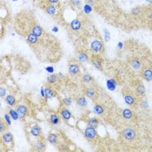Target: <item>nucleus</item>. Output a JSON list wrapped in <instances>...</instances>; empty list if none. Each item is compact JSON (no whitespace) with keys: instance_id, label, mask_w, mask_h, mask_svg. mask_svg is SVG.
<instances>
[{"instance_id":"f257e3e1","label":"nucleus","mask_w":152,"mask_h":152,"mask_svg":"<svg viewBox=\"0 0 152 152\" xmlns=\"http://www.w3.org/2000/svg\"><path fill=\"white\" fill-rule=\"evenodd\" d=\"M123 137L128 142H133L137 138V131L133 128H126L122 132Z\"/></svg>"},{"instance_id":"f03ea898","label":"nucleus","mask_w":152,"mask_h":152,"mask_svg":"<svg viewBox=\"0 0 152 152\" xmlns=\"http://www.w3.org/2000/svg\"><path fill=\"white\" fill-rule=\"evenodd\" d=\"M123 98H124V102L129 106L134 107L137 104V97L132 92L123 90Z\"/></svg>"},{"instance_id":"7ed1b4c3","label":"nucleus","mask_w":152,"mask_h":152,"mask_svg":"<svg viewBox=\"0 0 152 152\" xmlns=\"http://www.w3.org/2000/svg\"><path fill=\"white\" fill-rule=\"evenodd\" d=\"M83 135L85 137V138H87L88 140H93L97 137V130L96 128L91 126V125H88L86 127V129H84Z\"/></svg>"},{"instance_id":"20e7f679","label":"nucleus","mask_w":152,"mask_h":152,"mask_svg":"<svg viewBox=\"0 0 152 152\" xmlns=\"http://www.w3.org/2000/svg\"><path fill=\"white\" fill-rule=\"evenodd\" d=\"M141 75L145 81L151 82L152 81V67L150 66L143 67L141 71Z\"/></svg>"},{"instance_id":"39448f33","label":"nucleus","mask_w":152,"mask_h":152,"mask_svg":"<svg viewBox=\"0 0 152 152\" xmlns=\"http://www.w3.org/2000/svg\"><path fill=\"white\" fill-rule=\"evenodd\" d=\"M91 49L95 53H99L103 49V45L100 40H94L91 43Z\"/></svg>"},{"instance_id":"423d86ee","label":"nucleus","mask_w":152,"mask_h":152,"mask_svg":"<svg viewBox=\"0 0 152 152\" xmlns=\"http://www.w3.org/2000/svg\"><path fill=\"white\" fill-rule=\"evenodd\" d=\"M17 112L18 113V116L20 118H23L25 117H26L29 113V111H28V108L25 106V105H23V104H20L17 107Z\"/></svg>"},{"instance_id":"0eeeda50","label":"nucleus","mask_w":152,"mask_h":152,"mask_svg":"<svg viewBox=\"0 0 152 152\" xmlns=\"http://www.w3.org/2000/svg\"><path fill=\"white\" fill-rule=\"evenodd\" d=\"M91 63H92L93 66L95 68H97L99 71H102V69H103V66H102L103 65V59L102 58H100L98 56H95V57H92Z\"/></svg>"},{"instance_id":"6e6552de","label":"nucleus","mask_w":152,"mask_h":152,"mask_svg":"<svg viewBox=\"0 0 152 152\" xmlns=\"http://www.w3.org/2000/svg\"><path fill=\"white\" fill-rule=\"evenodd\" d=\"M123 117L125 120H131L134 117V113L130 109H124L123 111Z\"/></svg>"},{"instance_id":"1a4fd4ad","label":"nucleus","mask_w":152,"mask_h":152,"mask_svg":"<svg viewBox=\"0 0 152 152\" xmlns=\"http://www.w3.org/2000/svg\"><path fill=\"white\" fill-rule=\"evenodd\" d=\"M69 71L73 76L77 75L80 72V69H79L78 64H77V63H71L70 66H69Z\"/></svg>"},{"instance_id":"9d476101","label":"nucleus","mask_w":152,"mask_h":152,"mask_svg":"<svg viewBox=\"0 0 152 152\" xmlns=\"http://www.w3.org/2000/svg\"><path fill=\"white\" fill-rule=\"evenodd\" d=\"M60 113H61V116H62L63 120H69L71 117V112L66 108H63L60 111Z\"/></svg>"},{"instance_id":"9b49d317","label":"nucleus","mask_w":152,"mask_h":152,"mask_svg":"<svg viewBox=\"0 0 152 152\" xmlns=\"http://www.w3.org/2000/svg\"><path fill=\"white\" fill-rule=\"evenodd\" d=\"M31 133L34 137H38V136H40L42 134V129L38 125L35 124L31 129Z\"/></svg>"},{"instance_id":"f8f14e48","label":"nucleus","mask_w":152,"mask_h":152,"mask_svg":"<svg viewBox=\"0 0 152 152\" xmlns=\"http://www.w3.org/2000/svg\"><path fill=\"white\" fill-rule=\"evenodd\" d=\"M130 65H131V67L135 70H139L142 67V63L138 58H133L130 61Z\"/></svg>"},{"instance_id":"ddd939ff","label":"nucleus","mask_w":152,"mask_h":152,"mask_svg":"<svg viewBox=\"0 0 152 152\" xmlns=\"http://www.w3.org/2000/svg\"><path fill=\"white\" fill-rule=\"evenodd\" d=\"M136 93L137 96H143L145 94V86L143 83H139L136 87Z\"/></svg>"},{"instance_id":"4468645a","label":"nucleus","mask_w":152,"mask_h":152,"mask_svg":"<svg viewBox=\"0 0 152 152\" xmlns=\"http://www.w3.org/2000/svg\"><path fill=\"white\" fill-rule=\"evenodd\" d=\"M31 32L39 37L43 36V28H42L41 26H39V25H34V26L31 28Z\"/></svg>"},{"instance_id":"2eb2a0df","label":"nucleus","mask_w":152,"mask_h":152,"mask_svg":"<svg viewBox=\"0 0 152 152\" xmlns=\"http://www.w3.org/2000/svg\"><path fill=\"white\" fill-rule=\"evenodd\" d=\"M81 22L79 19H74L71 21V28L73 30V31H78L81 29Z\"/></svg>"},{"instance_id":"dca6fc26","label":"nucleus","mask_w":152,"mask_h":152,"mask_svg":"<svg viewBox=\"0 0 152 152\" xmlns=\"http://www.w3.org/2000/svg\"><path fill=\"white\" fill-rule=\"evenodd\" d=\"M2 140L5 143H11L13 141V136L11 132H5L3 136H2Z\"/></svg>"},{"instance_id":"f3484780","label":"nucleus","mask_w":152,"mask_h":152,"mask_svg":"<svg viewBox=\"0 0 152 152\" xmlns=\"http://www.w3.org/2000/svg\"><path fill=\"white\" fill-rule=\"evenodd\" d=\"M93 111H94L97 115L102 116V115L104 113V109H103V107L102 105L96 103V104L94 105V107H93Z\"/></svg>"},{"instance_id":"a211bd4d","label":"nucleus","mask_w":152,"mask_h":152,"mask_svg":"<svg viewBox=\"0 0 152 152\" xmlns=\"http://www.w3.org/2000/svg\"><path fill=\"white\" fill-rule=\"evenodd\" d=\"M27 41L30 43H32V45H35L38 42V37L36 36L35 34H33L32 32L29 33L28 36H27Z\"/></svg>"},{"instance_id":"6ab92c4d","label":"nucleus","mask_w":152,"mask_h":152,"mask_svg":"<svg viewBox=\"0 0 152 152\" xmlns=\"http://www.w3.org/2000/svg\"><path fill=\"white\" fill-rule=\"evenodd\" d=\"M45 97L46 98H53L56 96L54 91L51 88V87H49V86L45 87Z\"/></svg>"},{"instance_id":"aec40b11","label":"nucleus","mask_w":152,"mask_h":152,"mask_svg":"<svg viewBox=\"0 0 152 152\" xmlns=\"http://www.w3.org/2000/svg\"><path fill=\"white\" fill-rule=\"evenodd\" d=\"M117 85V83L114 79H110L107 81V87L110 91H115Z\"/></svg>"},{"instance_id":"412c9836","label":"nucleus","mask_w":152,"mask_h":152,"mask_svg":"<svg viewBox=\"0 0 152 152\" xmlns=\"http://www.w3.org/2000/svg\"><path fill=\"white\" fill-rule=\"evenodd\" d=\"M78 60L82 63H85L89 60V56L87 55V53H85L84 51H81L78 53Z\"/></svg>"},{"instance_id":"4be33fe9","label":"nucleus","mask_w":152,"mask_h":152,"mask_svg":"<svg viewBox=\"0 0 152 152\" xmlns=\"http://www.w3.org/2000/svg\"><path fill=\"white\" fill-rule=\"evenodd\" d=\"M50 123L54 124V125H57L60 123V118L57 114H52L50 117Z\"/></svg>"},{"instance_id":"5701e85b","label":"nucleus","mask_w":152,"mask_h":152,"mask_svg":"<svg viewBox=\"0 0 152 152\" xmlns=\"http://www.w3.org/2000/svg\"><path fill=\"white\" fill-rule=\"evenodd\" d=\"M48 141L51 143V144H57L58 142V137L56 134L54 133H51L48 136Z\"/></svg>"},{"instance_id":"b1692460","label":"nucleus","mask_w":152,"mask_h":152,"mask_svg":"<svg viewBox=\"0 0 152 152\" xmlns=\"http://www.w3.org/2000/svg\"><path fill=\"white\" fill-rule=\"evenodd\" d=\"M77 103L78 106L81 107V108H84V107L87 106V104H88V103H87V100H86V98H85L84 97H79V98L77 99Z\"/></svg>"},{"instance_id":"393cba45","label":"nucleus","mask_w":152,"mask_h":152,"mask_svg":"<svg viewBox=\"0 0 152 152\" xmlns=\"http://www.w3.org/2000/svg\"><path fill=\"white\" fill-rule=\"evenodd\" d=\"M5 102H6V103H7L8 105H10V106H14V105L16 104V99H15V97H14L13 96H11V95H9V96L6 97Z\"/></svg>"},{"instance_id":"a878e982","label":"nucleus","mask_w":152,"mask_h":152,"mask_svg":"<svg viewBox=\"0 0 152 152\" xmlns=\"http://www.w3.org/2000/svg\"><path fill=\"white\" fill-rule=\"evenodd\" d=\"M85 95H86L87 97L94 98L95 96H96V91H95V89H93V88L87 89V91H86V92H85Z\"/></svg>"},{"instance_id":"bb28decb","label":"nucleus","mask_w":152,"mask_h":152,"mask_svg":"<svg viewBox=\"0 0 152 152\" xmlns=\"http://www.w3.org/2000/svg\"><path fill=\"white\" fill-rule=\"evenodd\" d=\"M46 12L51 15V16H53L55 13H56V7L53 5H49L46 6Z\"/></svg>"},{"instance_id":"cd10ccee","label":"nucleus","mask_w":152,"mask_h":152,"mask_svg":"<svg viewBox=\"0 0 152 152\" xmlns=\"http://www.w3.org/2000/svg\"><path fill=\"white\" fill-rule=\"evenodd\" d=\"M35 147H36V149H37V150H43V149H45L46 145H45V143H43V141L39 140V141H37V142L36 143Z\"/></svg>"},{"instance_id":"c85d7f7f","label":"nucleus","mask_w":152,"mask_h":152,"mask_svg":"<svg viewBox=\"0 0 152 152\" xmlns=\"http://www.w3.org/2000/svg\"><path fill=\"white\" fill-rule=\"evenodd\" d=\"M131 14L134 17H139L142 14V9H141V7L137 6V7L133 8L132 11H131Z\"/></svg>"},{"instance_id":"c756f323","label":"nucleus","mask_w":152,"mask_h":152,"mask_svg":"<svg viewBox=\"0 0 152 152\" xmlns=\"http://www.w3.org/2000/svg\"><path fill=\"white\" fill-rule=\"evenodd\" d=\"M83 81L85 83H91L93 81V78H92V77H91L90 74H85V75L83 77Z\"/></svg>"},{"instance_id":"7c9ffc66","label":"nucleus","mask_w":152,"mask_h":152,"mask_svg":"<svg viewBox=\"0 0 152 152\" xmlns=\"http://www.w3.org/2000/svg\"><path fill=\"white\" fill-rule=\"evenodd\" d=\"M9 113H10V116L12 119L17 120L19 118V116H18V113L17 112V111H14V110H12V109H11V110L9 111Z\"/></svg>"},{"instance_id":"2f4dec72","label":"nucleus","mask_w":152,"mask_h":152,"mask_svg":"<svg viewBox=\"0 0 152 152\" xmlns=\"http://www.w3.org/2000/svg\"><path fill=\"white\" fill-rule=\"evenodd\" d=\"M57 80V75H56V74H52L50 77H48V78H47V81L49 83H54Z\"/></svg>"},{"instance_id":"473e14b6","label":"nucleus","mask_w":152,"mask_h":152,"mask_svg":"<svg viewBox=\"0 0 152 152\" xmlns=\"http://www.w3.org/2000/svg\"><path fill=\"white\" fill-rule=\"evenodd\" d=\"M91 11H92V7H91V5L86 4V5L83 6V11H84L86 14H90V13L91 12Z\"/></svg>"},{"instance_id":"72a5a7b5","label":"nucleus","mask_w":152,"mask_h":152,"mask_svg":"<svg viewBox=\"0 0 152 152\" xmlns=\"http://www.w3.org/2000/svg\"><path fill=\"white\" fill-rule=\"evenodd\" d=\"M90 125L95 127V128H97L98 126V120L96 118V117H91L90 119Z\"/></svg>"},{"instance_id":"f704fd0d","label":"nucleus","mask_w":152,"mask_h":152,"mask_svg":"<svg viewBox=\"0 0 152 152\" xmlns=\"http://www.w3.org/2000/svg\"><path fill=\"white\" fill-rule=\"evenodd\" d=\"M103 32H104V40H105V42H109L111 40V33L108 31L107 29H104Z\"/></svg>"},{"instance_id":"c9c22d12","label":"nucleus","mask_w":152,"mask_h":152,"mask_svg":"<svg viewBox=\"0 0 152 152\" xmlns=\"http://www.w3.org/2000/svg\"><path fill=\"white\" fill-rule=\"evenodd\" d=\"M63 103L65 104V105H67V106H70L71 103H72V100L71 97H65L63 99Z\"/></svg>"},{"instance_id":"e433bc0d","label":"nucleus","mask_w":152,"mask_h":152,"mask_svg":"<svg viewBox=\"0 0 152 152\" xmlns=\"http://www.w3.org/2000/svg\"><path fill=\"white\" fill-rule=\"evenodd\" d=\"M5 120L6 121V123H7L8 126H10V125H11V119H10L9 115H7V114H5Z\"/></svg>"},{"instance_id":"4c0bfd02","label":"nucleus","mask_w":152,"mask_h":152,"mask_svg":"<svg viewBox=\"0 0 152 152\" xmlns=\"http://www.w3.org/2000/svg\"><path fill=\"white\" fill-rule=\"evenodd\" d=\"M141 106L143 108V109H147V108H149V103H148V102L147 101H143L142 103H141Z\"/></svg>"},{"instance_id":"58836bf2","label":"nucleus","mask_w":152,"mask_h":152,"mask_svg":"<svg viewBox=\"0 0 152 152\" xmlns=\"http://www.w3.org/2000/svg\"><path fill=\"white\" fill-rule=\"evenodd\" d=\"M5 93H6V90L5 88H1V91H0V96H1V97H4L5 96Z\"/></svg>"},{"instance_id":"ea45409f","label":"nucleus","mask_w":152,"mask_h":152,"mask_svg":"<svg viewBox=\"0 0 152 152\" xmlns=\"http://www.w3.org/2000/svg\"><path fill=\"white\" fill-rule=\"evenodd\" d=\"M5 129V123L3 121L0 122V132H3Z\"/></svg>"},{"instance_id":"a19ab883","label":"nucleus","mask_w":152,"mask_h":152,"mask_svg":"<svg viewBox=\"0 0 152 152\" xmlns=\"http://www.w3.org/2000/svg\"><path fill=\"white\" fill-rule=\"evenodd\" d=\"M147 17H148L150 20H152V9H151V10H149V11H147Z\"/></svg>"},{"instance_id":"79ce46f5","label":"nucleus","mask_w":152,"mask_h":152,"mask_svg":"<svg viewBox=\"0 0 152 152\" xmlns=\"http://www.w3.org/2000/svg\"><path fill=\"white\" fill-rule=\"evenodd\" d=\"M46 71L50 72V73H53L54 72V68L52 66H49V67L46 68Z\"/></svg>"},{"instance_id":"37998d69","label":"nucleus","mask_w":152,"mask_h":152,"mask_svg":"<svg viewBox=\"0 0 152 152\" xmlns=\"http://www.w3.org/2000/svg\"><path fill=\"white\" fill-rule=\"evenodd\" d=\"M123 43L122 42H119V43H117V49L122 50V49H123Z\"/></svg>"},{"instance_id":"c03bdc74","label":"nucleus","mask_w":152,"mask_h":152,"mask_svg":"<svg viewBox=\"0 0 152 152\" xmlns=\"http://www.w3.org/2000/svg\"><path fill=\"white\" fill-rule=\"evenodd\" d=\"M72 2H73V4H74L76 6L80 5V1H79V0H72Z\"/></svg>"},{"instance_id":"a18cd8bd","label":"nucleus","mask_w":152,"mask_h":152,"mask_svg":"<svg viewBox=\"0 0 152 152\" xmlns=\"http://www.w3.org/2000/svg\"><path fill=\"white\" fill-rule=\"evenodd\" d=\"M41 95H42L43 97H45V89H43V88L41 89Z\"/></svg>"},{"instance_id":"49530a36","label":"nucleus","mask_w":152,"mask_h":152,"mask_svg":"<svg viewBox=\"0 0 152 152\" xmlns=\"http://www.w3.org/2000/svg\"><path fill=\"white\" fill-rule=\"evenodd\" d=\"M48 1H49V3H51V5H53V4H57L59 1V0H48Z\"/></svg>"},{"instance_id":"de8ad7c7","label":"nucleus","mask_w":152,"mask_h":152,"mask_svg":"<svg viewBox=\"0 0 152 152\" xmlns=\"http://www.w3.org/2000/svg\"><path fill=\"white\" fill-rule=\"evenodd\" d=\"M52 31H53L54 32H57V31H58V28H57V27H54V28L52 29Z\"/></svg>"},{"instance_id":"09e8293b","label":"nucleus","mask_w":152,"mask_h":152,"mask_svg":"<svg viewBox=\"0 0 152 152\" xmlns=\"http://www.w3.org/2000/svg\"><path fill=\"white\" fill-rule=\"evenodd\" d=\"M145 1H147V2H149V3H150V4H152V1H151V0H145Z\"/></svg>"},{"instance_id":"8fccbe9b","label":"nucleus","mask_w":152,"mask_h":152,"mask_svg":"<svg viewBox=\"0 0 152 152\" xmlns=\"http://www.w3.org/2000/svg\"><path fill=\"white\" fill-rule=\"evenodd\" d=\"M13 1H17V0H13Z\"/></svg>"}]
</instances>
